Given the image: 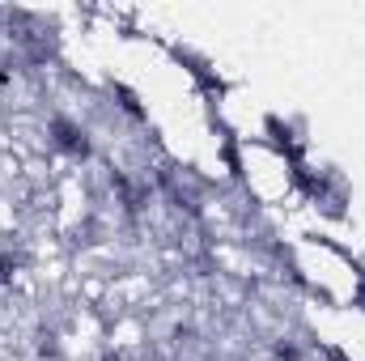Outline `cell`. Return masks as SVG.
<instances>
[{"label":"cell","instance_id":"6da1fadb","mask_svg":"<svg viewBox=\"0 0 365 361\" xmlns=\"http://www.w3.org/2000/svg\"><path fill=\"white\" fill-rule=\"evenodd\" d=\"M51 132H56V145H60L64 153H73V158H86V153H90V136H86V128H77V123H68V119H56Z\"/></svg>","mask_w":365,"mask_h":361},{"label":"cell","instance_id":"7a4b0ae2","mask_svg":"<svg viewBox=\"0 0 365 361\" xmlns=\"http://www.w3.org/2000/svg\"><path fill=\"white\" fill-rule=\"evenodd\" d=\"M13 268H17V260H13L9 251H0V285H4L9 276H13Z\"/></svg>","mask_w":365,"mask_h":361}]
</instances>
